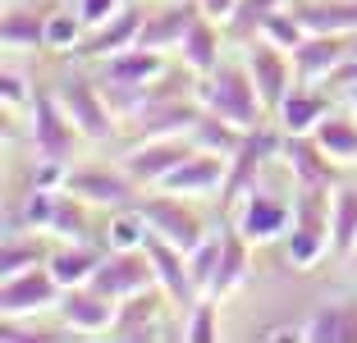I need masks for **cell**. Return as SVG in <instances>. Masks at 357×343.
<instances>
[{"mask_svg": "<svg viewBox=\"0 0 357 343\" xmlns=\"http://www.w3.org/2000/svg\"><path fill=\"white\" fill-rule=\"evenodd\" d=\"M197 101H202V110L220 114V119H229V124H238V128H257L266 114H271L266 101H261V92H257V83H252V69L238 64V60H220L211 73H202L197 78Z\"/></svg>", "mask_w": 357, "mask_h": 343, "instance_id": "obj_1", "label": "cell"}, {"mask_svg": "<svg viewBox=\"0 0 357 343\" xmlns=\"http://www.w3.org/2000/svg\"><path fill=\"white\" fill-rule=\"evenodd\" d=\"M330 192L335 188H298L294 224L284 234V257L289 266L307 270L330 252Z\"/></svg>", "mask_w": 357, "mask_h": 343, "instance_id": "obj_2", "label": "cell"}, {"mask_svg": "<svg viewBox=\"0 0 357 343\" xmlns=\"http://www.w3.org/2000/svg\"><path fill=\"white\" fill-rule=\"evenodd\" d=\"M280 146H284V128L257 124V128H248V133H243V142L234 146V156H229L225 188H220V211H234L257 183H261V165L271 156H280Z\"/></svg>", "mask_w": 357, "mask_h": 343, "instance_id": "obj_3", "label": "cell"}, {"mask_svg": "<svg viewBox=\"0 0 357 343\" xmlns=\"http://www.w3.org/2000/svg\"><path fill=\"white\" fill-rule=\"evenodd\" d=\"M137 215L147 220L151 234H160L165 243H174L178 252H192L202 238H206V220L197 215L192 206H183V197L178 192H147V197H133Z\"/></svg>", "mask_w": 357, "mask_h": 343, "instance_id": "obj_4", "label": "cell"}, {"mask_svg": "<svg viewBox=\"0 0 357 343\" xmlns=\"http://www.w3.org/2000/svg\"><path fill=\"white\" fill-rule=\"evenodd\" d=\"M55 96H60L64 114L74 119V128L83 137H92V142H105V137H115V114H110V105H105L101 96V83L96 78H83V73H64V78H55Z\"/></svg>", "mask_w": 357, "mask_h": 343, "instance_id": "obj_5", "label": "cell"}, {"mask_svg": "<svg viewBox=\"0 0 357 343\" xmlns=\"http://www.w3.org/2000/svg\"><path fill=\"white\" fill-rule=\"evenodd\" d=\"M92 289H101L105 298H133V293L142 289H156V266H151L147 247H115V252H105L101 261H96V270H92Z\"/></svg>", "mask_w": 357, "mask_h": 343, "instance_id": "obj_6", "label": "cell"}, {"mask_svg": "<svg viewBox=\"0 0 357 343\" xmlns=\"http://www.w3.org/2000/svg\"><path fill=\"white\" fill-rule=\"evenodd\" d=\"M243 64L252 69V83H257V92H261V101H266V110H280V101L289 92H294V83H298V73H294V55L284 51V46H275V42H266V37H252V42H243Z\"/></svg>", "mask_w": 357, "mask_h": 343, "instance_id": "obj_7", "label": "cell"}, {"mask_svg": "<svg viewBox=\"0 0 357 343\" xmlns=\"http://www.w3.org/2000/svg\"><path fill=\"white\" fill-rule=\"evenodd\" d=\"M142 247H147L151 266H156V289L165 293L169 307H178V312L188 316L202 302L197 284H192V270H188V252H178L174 243H165L160 234H151V229H147V238H142Z\"/></svg>", "mask_w": 357, "mask_h": 343, "instance_id": "obj_8", "label": "cell"}, {"mask_svg": "<svg viewBox=\"0 0 357 343\" xmlns=\"http://www.w3.org/2000/svg\"><path fill=\"white\" fill-rule=\"evenodd\" d=\"M64 284L51 275V266H32L23 275H10L0 284V316L5 321H23V316H37V312H51L60 302Z\"/></svg>", "mask_w": 357, "mask_h": 343, "instance_id": "obj_9", "label": "cell"}, {"mask_svg": "<svg viewBox=\"0 0 357 343\" xmlns=\"http://www.w3.org/2000/svg\"><path fill=\"white\" fill-rule=\"evenodd\" d=\"M192 151H197L192 133H183V137H147V142H137L119 165H124V174L133 178L137 188H156L160 178H165L174 165H183Z\"/></svg>", "mask_w": 357, "mask_h": 343, "instance_id": "obj_10", "label": "cell"}, {"mask_svg": "<svg viewBox=\"0 0 357 343\" xmlns=\"http://www.w3.org/2000/svg\"><path fill=\"white\" fill-rule=\"evenodd\" d=\"M78 128L74 119L64 114L60 96L46 92V87H37V96H32V146L42 151V156L51 160H69L74 156V146H78Z\"/></svg>", "mask_w": 357, "mask_h": 343, "instance_id": "obj_11", "label": "cell"}, {"mask_svg": "<svg viewBox=\"0 0 357 343\" xmlns=\"http://www.w3.org/2000/svg\"><path fill=\"white\" fill-rule=\"evenodd\" d=\"M64 188L74 197H83L87 206H110V211L128 206L137 197V183L124 174V165H74L64 174Z\"/></svg>", "mask_w": 357, "mask_h": 343, "instance_id": "obj_12", "label": "cell"}, {"mask_svg": "<svg viewBox=\"0 0 357 343\" xmlns=\"http://www.w3.org/2000/svg\"><path fill=\"white\" fill-rule=\"evenodd\" d=\"M353 51V32H307L303 42L294 46V73L298 83L307 87H321L330 78V73L339 69V60Z\"/></svg>", "mask_w": 357, "mask_h": 343, "instance_id": "obj_13", "label": "cell"}, {"mask_svg": "<svg viewBox=\"0 0 357 343\" xmlns=\"http://www.w3.org/2000/svg\"><path fill=\"white\" fill-rule=\"evenodd\" d=\"M55 312H60L64 330H74V334H110L119 302H115V298H105V293L92 289V284H74V289H64V293H60Z\"/></svg>", "mask_w": 357, "mask_h": 343, "instance_id": "obj_14", "label": "cell"}, {"mask_svg": "<svg viewBox=\"0 0 357 343\" xmlns=\"http://www.w3.org/2000/svg\"><path fill=\"white\" fill-rule=\"evenodd\" d=\"M225 174H229V156L197 146V151H192L183 165L169 169L156 188H160V192H178V197H211V192H220V188H225Z\"/></svg>", "mask_w": 357, "mask_h": 343, "instance_id": "obj_15", "label": "cell"}, {"mask_svg": "<svg viewBox=\"0 0 357 343\" xmlns=\"http://www.w3.org/2000/svg\"><path fill=\"white\" fill-rule=\"evenodd\" d=\"M238 206H243L238 211V234L252 238V243L280 238V234H289V224H294V206H289L284 197H275V192H266L261 183H257Z\"/></svg>", "mask_w": 357, "mask_h": 343, "instance_id": "obj_16", "label": "cell"}, {"mask_svg": "<svg viewBox=\"0 0 357 343\" xmlns=\"http://www.w3.org/2000/svg\"><path fill=\"white\" fill-rule=\"evenodd\" d=\"M280 160L294 165L298 188H335V156H326V146L316 142L312 133H284Z\"/></svg>", "mask_w": 357, "mask_h": 343, "instance_id": "obj_17", "label": "cell"}, {"mask_svg": "<svg viewBox=\"0 0 357 343\" xmlns=\"http://www.w3.org/2000/svg\"><path fill=\"white\" fill-rule=\"evenodd\" d=\"M197 119H202V101L165 96V101H151L133 124H137V142H147V137H183L197 128Z\"/></svg>", "mask_w": 357, "mask_h": 343, "instance_id": "obj_18", "label": "cell"}, {"mask_svg": "<svg viewBox=\"0 0 357 343\" xmlns=\"http://www.w3.org/2000/svg\"><path fill=\"white\" fill-rule=\"evenodd\" d=\"M192 19H197V0H174V5H165V10L147 14V23H142V32H137V46L178 51V42H183V32L192 28Z\"/></svg>", "mask_w": 357, "mask_h": 343, "instance_id": "obj_19", "label": "cell"}, {"mask_svg": "<svg viewBox=\"0 0 357 343\" xmlns=\"http://www.w3.org/2000/svg\"><path fill=\"white\" fill-rule=\"evenodd\" d=\"M142 23H147V14L137 10V5H124L110 23L92 28V37L78 46V55H87V60H105V55H115V51H128V46H137Z\"/></svg>", "mask_w": 357, "mask_h": 343, "instance_id": "obj_20", "label": "cell"}, {"mask_svg": "<svg viewBox=\"0 0 357 343\" xmlns=\"http://www.w3.org/2000/svg\"><path fill=\"white\" fill-rule=\"evenodd\" d=\"M178 64H183L192 78H202V73L215 69V64H220V23L206 19V14H197L192 28L183 32V42H178Z\"/></svg>", "mask_w": 357, "mask_h": 343, "instance_id": "obj_21", "label": "cell"}, {"mask_svg": "<svg viewBox=\"0 0 357 343\" xmlns=\"http://www.w3.org/2000/svg\"><path fill=\"white\" fill-rule=\"evenodd\" d=\"M335 110V96H326V92H316V87H307V83H298L294 92L280 101V128L284 133H312L326 114Z\"/></svg>", "mask_w": 357, "mask_h": 343, "instance_id": "obj_22", "label": "cell"}, {"mask_svg": "<svg viewBox=\"0 0 357 343\" xmlns=\"http://www.w3.org/2000/svg\"><path fill=\"white\" fill-rule=\"evenodd\" d=\"M298 334L312 343H357V307L353 302H326L307 316Z\"/></svg>", "mask_w": 357, "mask_h": 343, "instance_id": "obj_23", "label": "cell"}, {"mask_svg": "<svg viewBox=\"0 0 357 343\" xmlns=\"http://www.w3.org/2000/svg\"><path fill=\"white\" fill-rule=\"evenodd\" d=\"M357 252V183H335L330 192V257Z\"/></svg>", "mask_w": 357, "mask_h": 343, "instance_id": "obj_24", "label": "cell"}, {"mask_svg": "<svg viewBox=\"0 0 357 343\" xmlns=\"http://www.w3.org/2000/svg\"><path fill=\"white\" fill-rule=\"evenodd\" d=\"M160 298H165V293H160ZM160 298L151 289L124 298V302H119V312H115L110 334H115V339H151V325L160 321Z\"/></svg>", "mask_w": 357, "mask_h": 343, "instance_id": "obj_25", "label": "cell"}, {"mask_svg": "<svg viewBox=\"0 0 357 343\" xmlns=\"http://www.w3.org/2000/svg\"><path fill=\"white\" fill-rule=\"evenodd\" d=\"M294 14L307 32H357V0H298Z\"/></svg>", "mask_w": 357, "mask_h": 343, "instance_id": "obj_26", "label": "cell"}, {"mask_svg": "<svg viewBox=\"0 0 357 343\" xmlns=\"http://www.w3.org/2000/svg\"><path fill=\"white\" fill-rule=\"evenodd\" d=\"M165 51H151V46H128V51H115L105 55V78H128V83H156L160 73L169 69L165 60H160Z\"/></svg>", "mask_w": 357, "mask_h": 343, "instance_id": "obj_27", "label": "cell"}, {"mask_svg": "<svg viewBox=\"0 0 357 343\" xmlns=\"http://www.w3.org/2000/svg\"><path fill=\"white\" fill-rule=\"evenodd\" d=\"M312 137L326 146V156H335L339 165L357 160V114L353 110H330L326 119L312 128Z\"/></svg>", "mask_w": 357, "mask_h": 343, "instance_id": "obj_28", "label": "cell"}, {"mask_svg": "<svg viewBox=\"0 0 357 343\" xmlns=\"http://www.w3.org/2000/svg\"><path fill=\"white\" fill-rule=\"evenodd\" d=\"M0 37H5V51H42L46 46V19L32 14L28 5H5V23H0Z\"/></svg>", "mask_w": 357, "mask_h": 343, "instance_id": "obj_29", "label": "cell"}, {"mask_svg": "<svg viewBox=\"0 0 357 343\" xmlns=\"http://www.w3.org/2000/svg\"><path fill=\"white\" fill-rule=\"evenodd\" d=\"M51 261V247H46L42 234H5V252H0V280L10 275H23L32 266H46Z\"/></svg>", "mask_w": 357, "mask_h": 343, "instance_id": "obj_30", "label": "cell"}, {"mask_svg": "<svg viewBox=\"0 0 357 343\" xmlns=\"http://www.w3.org/2000/svg\"><path fill=\"white\" fill-rule=\"evenodd\" d=\"M46 234H55V238H64V243H83L87 234H92L87 201L74 197L69 188H60V192H55V211H51V229H46Z\"/></svg>", "mask_w": 357, "mask_h": 343, "instance_id": "obj_31", "label": "cell"}, {"mask_svg": "<svg viewBox=\"0 0 357 343\" xmlns=\"http://www.w3.org/2000/svg\"><path fill=\"white\" fill-rule=\"evenodd\" d=\"M96 83H101V96L115 119H137L151 105V83H128V78H105V73Z\"/></svg>", "mask_w": 357, "mask_h": 343, "instance_id": "obj_32", "label": "cell"}, {"mask_svg": "<svg viewBox=\"0 0 357 343\" xmlns=\"http://www.w3.org/2000/svg\"><path fill=\"white\" fill-rule=\"evenodd\" d=\"M248 280V238L238 229H225V257H220V270H215V284H211V298H229L238 284Z\"/></svg>", "mask_w": 357, "mask_h": 343, "instance_id": "obj_33", "label": "cell"}, {"mask_svg": "<svg viewBox=\"0 0 357 343\" xmlns=\"http://www.w3.org/2000/svg\"><path fill=\"white\" fill-rule=\"evenodd\" d=\"M96 261H101V252H92V247H78V243H64L60 252H51V275L64 284V289H74V284H87L92 280V270H96Z\"/></svg>", "mask_w": 357, "mask_h": 343, "instance_id": "obj_34", "label": "cell"}, {"mask_svg": "<svg viewBox=\"0 0 357 343\" xmlns=\"http://www.w3.org/2000/svg\"><path fill=\"white\" fill-rule=\"evenodd\" d=\"M220 257H225V229L206 234V238L188 252V270H192V284H197L202 298H211V284H215V270H220Z\"/></svg>", "mask_w": 357, "mask_h": 343, "instance_id": "obj_35", "label": "cell"}, {"mask_svg": "<svg viewBox=\"0 0 357 343\" xmlns=\"http://www.w3.org/2000/svg\"><path fill=\"white\" fill-rule=\"evenodd\" d=\"M243 133H248V128H238V124H229V119H220V114L202 110L197 128H192V142L206 146V151H220V156H234V146L243 142Z\"/></svg>", "mask_w": 357, "mask_h": 343, "instance_id": "obj_36", "label": "cell"}, {"mask_svg": "<svg viewBox=\"0 0 357 343\" xmlns=\"http://www.w3.org/2000/svg\"><path fill=\"white\" fill-rule=\"evenodd\" d=\"M87 23L78 19V10H55L46 14V51H78L83 46Z\"/></svg>", "mask_w": 357, "mask_h": 343, "instance_id": "obj_37", "label": "cell"}, {"mask_svg": "<svg viewBox=\"0 0 357 343\" xmlns=\"http://www.w3.org/2000/svg\"><path fill=\"white\" fill-rule=\"evenodd\" d=\"M284 5H289V0H238V5H234V14H229V32L238 37V42H248V37H257V32H261L266 14L284 10Z\"/></svg>", "mask_w": 357, "mask_h": 343, "instance_id": "obj_38", "label": "cell"}, {"mask_svg": "<svg viewBox=\"0 0 357 343\" xmlns=\"http://www.w3.org/2000/svg\"><path fill=\"white\" fill-rule=\"evenodd\" d=\"M257 37H266V42L284 46V51H294V46L307 37V28H303V19L294 14V5H284V10L266 14V23H261V32H257Z\"/></svg>", "mask_w": 357, "mask_h": 343, "instance_id": "obj_39", "label": "cell"}, {"mask_svg": "<svg viewBox=\"0 0 357 343\" xmlns=\"http://www.w3.org/2000/svg\"><path fill=\"white\" fill-rule=\"evenodd\" d=\"M215 298H202L197 307L188 312V325H183V339L188 343H211L215 334H220V325H215Z\"/></svg>", "mask_w": 357, "mask_h": 343, "instance_id": "obj_40", "label": "cell"}, {"mask_svg": "<svg viewBox=\"0 0 357 343\" xmlns=\"http://www.w3.org/2000/svg\"><path fill=\"white\" fill-rule=\"evenodd\" d=\"M78 19L87 23V28H101V23H110L119 10H124V0H74Z\"/></svg>", "mask_w": 357, "mask_h": 343, "instance_id": "obj_41", "label": "cell"}, {"mask_svg": "<svg viewBox=\"0 0 357 343\" xmlns=\"http://www.w3.org/2000/svg\"><path fill=\"white\" fill-rule=\"evenodd\" d=\"M32 83L28 78H23L19 69H14V64H5V105H10V110H19V105H28L32 101Z\"/></svg>", "mask_w": 357, "mask_h": 343, "instance_id": "obj_42", "label": "cell"}, {"mask_svg": "<svg viewBox=\"0 0 357 343\" xmlns=\"http://www.w3.org/2000/svg\"><path fill=\"white\" fill-rule=\"evenodd\" d=\"M37 339H60V334H46V330H23L19 321H5V343H37Z\"/></svg>", "mask_w": 357, "mask_h": 343, "instance_id": "obj_43", "label": "cell"}, {"mask_svg": "<svg viewBox=\"0 0 357 343\" xmlns=\"http://www.w3.org/2000/svg\"><path fill=\"white\" fill-rule=\"evenodd\" d=\"M234 5H238V0H197V14H206V19H215V23H229Z\"/></svg>", "mask_w": 357, "mask_h": 343, "instance_id": "obj_44", "label": "cell"}, {"mask_svg": "<svg viewBox=\"0 0 357 343\" xmlns=\"http://www.w3.org/2000/svg\"><path fill=\"white\" fill-rule=\"evenodd\" d=\"M344 101H348V110L357 114V83H353V87H344Z\"/></svg>", "mask_w": 357, "mask_h": 343, "instance_id": "obj_45", "label": "cell"}, {"mask_svg": "<svg viewBox=\"0 0 357 343\" xmlns=\"http://www.w3.org/2000/svg\"><path fill=\"white\" fill-rule=\"evenodd\" d=\"M348 55H357V32H353V51H348Z\"/></svg>", "mask_w": 357, "mask_h": 343, "instance_id": "obj_46", "label": "cell"}, {"mask_svg": "<svg viewBox=\"0 0 357 343\" xmlns=\"http://www.w3.org/2000/svg\"><path fill=\"white\" fill-rule=\"evenodd\" d=\"M353 257H357V252H353Z\"/></svg>", "mask_w": 357, "mask_h": 343, "instance_id": "obj_47", "label": "cell"}]
</instances>
